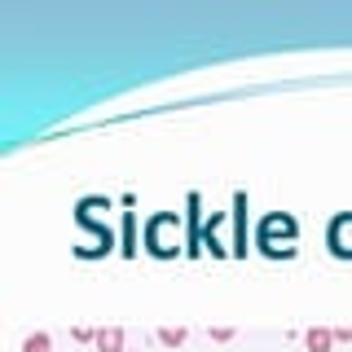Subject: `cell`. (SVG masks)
<instances>
[{"mask_svg": "<svg viewBox=\"0 0 352 352\" xmlns=\"http://www.w3.org/2000/svg\"><path fill=\"white\" fill-rule=\"evenodd\" d=\"M326 247H330V256L352 260V212H339L335 220H330V229H326Z\"/></svg>", "mask_w": 352, "mask_h": 352, "instance_id": "cell-3", "label": "cell"}, {"mask_svg": "<svg viewBox=\"0 0 352 352\" xmlns=\"http://www.w3.org/2000/svg\"><path fill=\"white\" fill-rule=\"evenodd\" d=\"M304 348L308 352H330V348H335V330H326V326L304 330Z\"/></svg>", "mask_w": 352, "mask_h": 352, "instance_id": "cell-5", "label": "cell"}, {"mask_svg": "<svg viewBox=\"0 0 352 352\" xmlns=\"http://www.w3.org/2000/svg\"><path fill=\"white\" fill-rule=\"evenodd\" d=\"M93 348L97 352H128L124 330H119V326H102V330H97V339H93Z\"/></svg>", "mask_w": 352, "mask_h": 352, "instance_id": "cell-4", "label": "cell"}, {"mask_svg": "<svg viewBox=\"0 0 352 352\" xmlns=\"http://www.w3.org/2000/svg\"><path fill=\"white\" fill-rule=\"evenodd\" d=\"M159 339H163L168 348H181V344H185V330H181V326H163V330H159Z\"/></svg>", "mask_w": 352, "mask_h": 352, "instance_id": "cell-8", "label": "cell"}, {"mask_svg": "<svg viewBox=\"0 0 352 352\" xmlns=\"http://www.w3.org/2000/svg\"><path fill=\"white\" fill-rule=\"evenodd\" d=\"M335 344H352V326H335Z\"/></svg>", "mask_w": 352, "mask_h": 352, "instance_id": "cell-9", "label": "cell"}, {"mask_svg": "<svg viewBox=\"0 0 352 352\" xmlns=\"http://www.w3.org/2000/svg\"><path fill=\"white\" fill-rule=\"evenodd\" d=\"M295 238H300V225H295V216H264L260 220V234H256V247L264 256H295Z\"/></svg>", "mask_w": 352, "mask_h": 352, "instance_id": "cell-1", "label": "cell"}, {"mask_svg": "<svg viewBox=\"0 0 352 352\" xmlns=\"http://www.w3.org/2000/svg\"><path fill=\"white\" fill-rule=\"evenodd\" d=\"M22 352H53V335H49V330L27 335V339H22Z\"/></svg>", "mask_w": 352, "mask_h": 352, "instance_id": "cell-7", "label": "cell"}, {"mask_svg": "<svg viewBox=\"0 0 352 352\" xmlns=\"http://www.w3.org/2000/svg\"><path fill=\"white\" fill-rule=\"evenodd\" d=\"M172 234L181 238V225H176V216H154L150 225H146V247L154 251V256H176V242H172Z\"/></svg>", "mask_w": 352, "mask_h": 352, "instance_id": "cell-2", "label": "cell"}, {"mask_svg": "<svg viewBox=\"0 0 352 352\" xmlns=\"http://www.w3.org/2000/svg\"><path fill=\"white\" fill-rule=\"evenodd\" d=\"M242 212H247V194H234V216H238V234H234V251L247 256V225H242Z\"/></svg>", "mask_w": 352, "mask_h": 352, "instance_id": "cell-6", "label": "cell"}]
</instances>
